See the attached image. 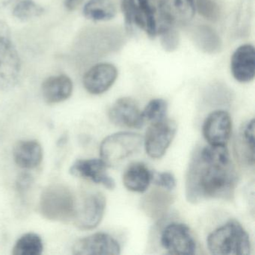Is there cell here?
<instances>
[{
  "instance_id": "obj_22",
  "label": "cell",
  "mask_w": 255,
  "mask_h": 255,
  "mask_svg": "<svg viewBox=\"0 0 255 255\" xmlns=\"http://www.w3.org/2000/svg\"><path fill=\"white\" fill-rule=\"evenodd\" d=\"M44 249L43 240L35 233L23 234L16 242L12 249L14 255H40Z\"/></svg>"
},
{
  "instance_id": "obj_20",
  "label": "cell",
  "mask_w": 255,
  "mask_h": 255,
  "mask_svg": "<svg viewBox=\"0 0 255 255\" xmlns=\"http://www.w3.org/2000/svg\"><path fill=\"white\" fill-rule=\"evenodd\" d=\"M172 201V196L168 192L153 190L142 198L141 207L147 216L157 219L166 213Z\"/></svg>"
},
{
  "instance_id": "obj_32",
  "label": "cell",
  "mask_w": 255,
  "mask_h": 255,
  "mask_svg": "<svg viewBox=\"0 0 255 255\" xmlns=\"http://www.w3.org/2000/svg\"><path fill=\"white\" fill-rule=\"evenodd\" d=\"M80 2V0H65V5L69 9H73Z\"/></svg>"
},
{
  "instance_id": "obj_31",
  "label": "cell",
  "mask_w": 255,
  "mask_h": 255,
  "mask_svg": "<svg viewBox=\"0 0 255 255\" xmlns=\"http://www.w3.org/2000/svg\"><path fill=\"white\" fill-rule=\"evenodd\" d=\"M151 182L166 191L173 190L176 186L175 177L172 173L168 171L152 172Z\"/></svg>"
},
{
  "instance_id": "obj_14",
  "label": "cell",
  "mask_w": 255,
  "mask_h": 255,
  "mask_svg": "<svg viewBox=\"0 0 255 255\" xmlns=\"http://www.w3.org/2000/svg\"><path fill=\"white\" fill-rule=\"evenodd\" d=\"M161 20L172 26L188 24L195 14V0H159Z\"/></svg>"
},
{
  "instance_id": "obj_4",
  "label": "cell",
  "mask_w": 255,
  "mask_h": 255,
  "mask_svg": "<svg viewBox=\"0 0 255 255\" xmlns=\"http://www.w3.org/2000/svg\"><path fill=\"white\" fill-rule=\"evenodd\" d=\"M143 138L132 132H119L104 138L100 146L101 159L108 167H115L139 151Z\"/></svg>"
},
{
  "instance_id": "obj_21",
  "label": "cell",
  "mask_w": 255,
  "mask_h": 255,
  "mask_svg": "<svg viewBox=\"0 0 255 255\" xmlns=\"http://www.w3.org/2000/svg\"><path fill=\"white\" fill-rule=\"evenodd\" d=\"M83 14L93 21H107L116 17V5L113 0H89L83 8Z\"/></svg>"
},
{
  "instance_id": "obj_28",
  "label": "cell",
  "mask_w": 255,
  "mask_h": 255,
  "mask_svg": "<svg viewBox=\"0 0 255 255\" xmlns=\"http://www.w3.org/2000/svg\"><path fill=\"white\" fill-rule=\"evenodd\" d=\"M195 11L207 20L217 21L222 10L217 0H195Z\"/></svg>"
},
{
  "instance_id": "obj_27",
  "label": "cell",
  "mask_w": 255,
  "mask_h": 255,
  "mask_svg": "<svg viewBox=\"0 0 255 255\" xmlns=\"http://www.w3.org/2000/svg\"><path fill=\"white\" fill-rule=\"evenodd\" d=\"M168 104L166 101L160 98L153 99L147 104L142 111L144 120L156 122L166 119Z\"/></svg>"
},
{
  "instance_id": "obj_8",
  "label": "cell",
  "mask_w": 255,
  "mask_h": 255,
  "mask_svg": "<svg viewBox=\"0 0 255 255\" xmlns=\"http://www.w3.org/2000/svg\"><path fill=\"white\" fill-rule=\"evenodd\" d=\"M107 199L101 192H92L77 205L74 225L80 230H92L101 224L105 213Z\"/></svg>"
},
{
  "instance_id": "obj_30",
  "label": "cell",
  "mask_w": 255,
  "mask_h": 255,
  "mask_svg": "<svg viewBox=\"0 0 255 255\" xmlns=\"http://www.w3.org/2000/svg\"><path fill=\"white\" fill-rule=\"evenodd\" d=\"M34 183V178L29 173H22L16 180V192L22 203L26 202V198Z\"/></svg>"
},
{
  "instance_id": "obj_23",
  "label": "cell",
  "mask_w": 255,
  "mask_h": 255,
  "mask_svg": "<svg viewBox=\"0 0 255 255\" xmlns=\"http://www.w3.org/2000/svg\"><path fill=\"white\" fill-rule=\"evenodd\" d=\"M121 8L128 30H131L133 26H136L145 31V16L135 0H121Z\"/></svg>"
},
{
  "instance_id": "obj_25",
  "label": "cell",
  "mask_w": 255,
  "mask_h": 255,
  "mask_svg": "<svg viewBox=\"0 0 255 255\" xmlns=\"http://www.w3.org/2000/svg\"><path fill=\"white\" fill-rule=\"evenodd\" d=\"M176 26L162 22L157 29L161 45L166 52H174L178 48L180 44V36L176 30Z\"/></svg>"
},
{
  "instance_id": "obj_7",
  "label": "cell",
  "mask_w": 255,
  "mask_h": 255,
  "mask_svg": "<svg viewBox=\"0 0 255 255\" xmlns=\"http://www.w3.org/2000/svg\"><path fill=\"white\" fill-rule=\"evenodd\" d=\"M161 245L171 255H194L196 252V242L190 228L183 223L167 225L160 237Z\"/></svg>"
},
{
  "instance_id": "obj_12",
  "label": "cell",
  "mask_w": 255,
  "mask_h": 255,
  "mask_svg": "<svg viewBox=\"0 0 255 255\" xmlns=\"http://www.w3.org/2000/svg\"><path fill=\"white\" fill-rule=\"evenodd\" d=\"M107 164L101 159H78L72 164L69 171L73 176L91 180L113 190L116 188V182L107 174Z\"/></svg>"
},
{
  "instance_id": "obj_13",
  "label": "cell",
  "mask_w": 255,
  "mask_h": 255,
  "mask_svg": "<svg viewBox=\"0 0 255 255\" xmlns=\"http://www.w3.org/2000/svg\"><path fill=\"white\" fill-rule=\"evenodd\" d=\"M118 74L117 68L113 64H97L85 74L83 86L92 95H101L113 86L117 80Z\"/></svg>"
},
{
  "instance_id": "obj_5",
  "label": "cell",
  "mask_w": 255,
  "mask_h": 255,
  "mask_svg": "<svg viewBox=\"0 0 255 255\" xmlns=\"http://www.w3.org/2000/svg\"><path fill=\"white\" fill-rule=\"evenodd\" d=\"M21 74V61L6 23L0 20V89L14 87Z\"/></svg>"
},
{
  "instance_id": "obj_26",
  "label": "cell",
  "mask_w": 255,
  "mask_h": 255,
  "mask_svg": "<svg viewBox=\"0 0 255 255\" xmlns=\"http://www.w3.org/2000/svg\"><path fill=\"white\" fill-rule=\"evenodd\" d=\"M240 140L246 151V160L249 165L255 163V119L248 122L241 129Z\"/></svg>"
},
{
  "instance_id": "obj_15",
  "label": "cell",
  "mask_w": 255,
  "mask_h": 255,
  "mask_svg": "<svg viewBox=\"0 0 255 255\" xmlns=\"http://www.w3.org/2000/svg\"><path fill=\"white\" fill-rule=\"evenodd\" d=\"M233 77L239 83L252 81L255 76V50L252 44H243L233 53L231 59Z\"/></svg>"
},
{
  "instance_id": "obj_3",
  "label": "cell",
  "mask_w": 255,
  "mask_h": 255,
  "mask_svg": "<svg viewBox=\"0 0 255 255\" xmlns=\"http://www.w3.org/2000/svg\"><path fill=\"white\" fill-rule=\"evenodd\" d=\"M77 201L72 191L63 184H51L42 191L39 211L43 217L53 222L73 221L77 210Z\"/></svg>"
},
{
  "instance_id": "obj_18",
  "label": "cell",
  "mask_w": 255,
  "mask_h": 255,
  "mask_svg": "<svg viewBox=\"0 0 255 255\" xmlns=\"http://www.w3.org/2000/svg\"><path fill=\"white\" fill-rule=\"evenodd\" d=\"M152 180V171L142 162L131 164L123 174V183L130 192L143 193L148 189Z\"/></svg>"
},
{
  "instance_id": "obj_24",
  "label": "cell",
  "mask_w": 255,
  "mask_h": 255,
  "mask_svg": "<svg viewBox=\"0 0 255 255\" xmlns=\"http://www.w3.org/2000/svg\"><path fill=\"white\" fill-rule=\"evenodd\" d=\"M44 12V8L33 0H21L13 9V15L23 21L40 17Z\"/></svg>"
},
{
  "instance_id": "obj_2",
  "label": "cell",
  "mask_w": 255,
  "mask_h": 255,
  "mask_svg": "<svg viewBox=\"0 0 255 255\" xmlns=\"http://www.w3.org/2000/svg\"><path fill=\"white\" fill-rule=\"evenodd\" d=\"M207 246L212 255H248L252 243L247 231L236 220H230L209 234Z\"/></svg>"
},
{
  "instance_id": "obj_9",
  "label": "cell",
  "mask_w": 255,
  "mask_h": 255,
  "mask_svg": "<svg viewBox=\"0 0 255 255\" xmlns=\"http://www.w3.org/2000/svg\"><path fill=\"white\" fill-rule=\"evenodd\" d=\"M231 116L225 110H216L210 113L204 121L202 132L210 145H226L232 133Z\"/></svg>"
},
{
  "instance_id": "obj_19",
  "label": "cell",
  "mask_w": 255,
  "mask_h": 255,
  "mask_svg": "<svg viewBox=\"0 0 255 255\" xmlns=\"http://www.w3.org/2000/svg\"><path fill=\"white\" fill-rule=\"evenodd\" d=\"M191 37L197 47L209 54L220 52L222 42L214 29L207 25H198L191 29Z\"/></svg>"
},
{
  "instance_id": "obj_11",
  "label": "cell",
  "mask_w": 255,
  "mask_h": 255,
  "mask_svg": "<svg viewBox=\"0 0 255 255\" xmlns=\"http://www.w3.org/2000/svg\"><path fill=\"white\" fill-rule=\"evenodd\" d=\"M109 119L116 126L132 129L142 128L145 122L138 104L129 98L118 99L109 111Z\"/></svg>"
},
{
  "instance_id": "obj_10",
  "label": "cell",
  "mask_w": 255,
  "mask_h": 255,
  "mask_svg": "<svg viewBox=\"0 0 255 255\" xmlns=\"http://www.w3.org/2000/svg\"><path fill=\"white\" fill-rule=\"evenodd\" d=\"M72 253L75 255H118L121 254V246L110 234L96 233L77 240L73 246Z\"/></svg>"
},
{
  "instance_id": "obj_29",
  "label": "cell",
  "mask_w": 255,
  "mask_h": 255,
  "mask_svg": "<svg viewBox=\"0 0 255 255\" xmlns=\"http://www.w3.org/2000/svg\"><path fill=\"white\" fill-rule=\"evenodd\" d=\"M137 3L145 16L146 33L148 35H155L157 26H156V20L155 18L154 8L150 5L149 0H137Z\"/></svg>"
},
{
  "instance_id": "obj_17",
  "label": "cell",
  "mask_w": 255,
  "mask_h": 255,
  "mask_svg": "<svg viewBox=\"0 0 255 255\" xmlns=\"http://www.w3.org/2000/svg\"><path fill=\"white\" fill-rule=\"evenodd\" d=\"M13 157L20 168L33 169L42 162V147L36 140H21L14 145Z\"/></svg>"
},
{
  "instance_id": "obj_16",
  "label": "cell",
  "mask_w": 255,
  "mask_h": 255,
  "mask_svg": "<svg viewBox=\"0 0 255 255\" xmlns=\"http://www.w3.org/2000/svg\"><path fill=\"white\" fill-rule=\"evenodd\" d=\"M73 87L72 80L69 77L59 74L52 76L44 80L41 86V93L47 104H59L71 96Z\"/></svg>"
},
{
  "instance_id": "obj_6",
  "label": "cell",
  "mask_w": 255,
  "mask_h": 255,
  "mask_svg": "<svg viewBox=\"0 0 255 255\" xmlns=\"http://www.w3.org/2000/svg\"><path fill=\"white\" fill-rule=\"evenodd\" d=\"M177 132V124L165 119L153 122L146 131L144 144L146 153L153 159H160L166 153Z\"/></svg>"
},
{
  "instance_id": "obj_33",
  "label": "cell",
  "mask_w": 255,
  "mask_h": 255,
  "mask_svg": "<svg viewBox=\"0 0 255 255\" xmlns=\"http://www.w3.org/2000/svg\"><path fill=\"white\" fill-rule=\"evenodd\" d=\"M15 0H0V10L6 8L8 5H11Z\"/></svg>"
},
{
  "instance_id": "obj_1",
  "label": "cell",
  "mask_w": 255,
  "mask_h": 255,
  "mask_svg": "<svg viewBox=\"0 0 255 255\" xmlns=\"http://www.w3.org/2000/svg\"><path fill=\"white\" fill-rule=\"evenodd\" d=\"M238 175L226 145L205 146L192 153L186 174L185 189L189 202L205 199L231 200Z\"/></svg>"
}]
</instances>
